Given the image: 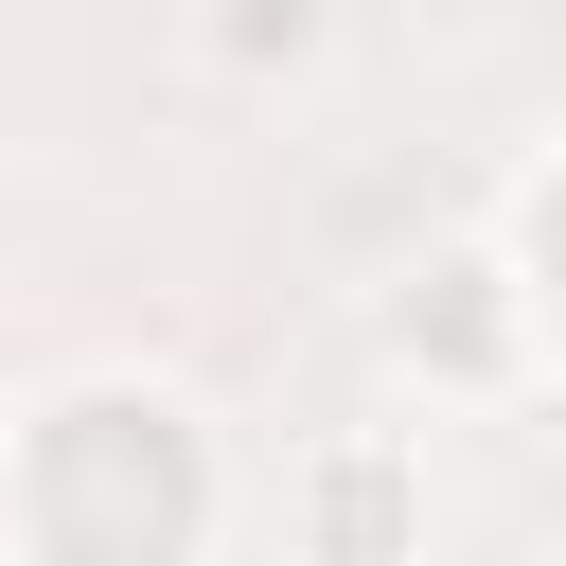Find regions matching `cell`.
<instances>
[{"label":"cell","instance_id":"obj_1","mask_svg":"<svg viewBox=\"0 0 566 566\" xmlns=\"http://www.w3.org/2000/svg\"><path fill=\"white\" fill-rule=\"evenodd\" d=\"M478 283H495V265H442V301H407L389 336H407V354H460V371H495V301H478Z\"/></svg>","mask_w":566,"mask_h":566},{"label":"cell","instance_id":"obj_2","mask_svg":"<svg viewBox=\"0 0 566 566\" xmlns=\"http://www.w3.org/2000/svg\"><path fill=\"white\" fill-rule=\"evenodd\" d=\"M212 53H230V71H301V53H318V0H230Z\"/></svg>","mask_w":566,"mask_h":566}]
</instances>
